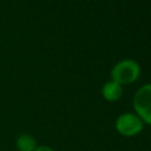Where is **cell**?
Listing matches in <instances>:
<instances>
[{
	"label": "cell",
	"mask_w": 151,
	"mask_h": 151,
	"mask_svg": "<svg viewBox=\"0 0 151 151\" xmlns=\"http://www.w3.org/2000/svg\"><path fill=\"white\" fill-rule=\"evenodd\" d=\"M140 74V67L137 61L132 59H123L118 61L111 70V80L119 85H127L134 83Z\"/></svg>",
	"instance_id": "cell-1"
},
{
	"label": "cell",
	"mask_w": 151,
	"mask_h": 151,
	"mask_svg": "<svg viewBox=\"0 0 151 151\" xmlns=\"http://www.w3.org/2000/svg\"><path fill=\"white\" fill-rule=\"evenodd\" d=\"M133 109L144 124L151 125V83L140 86L133 96Z\"/></svg>",
	"instance_id": "cell-2"
},
{
	"label": "cell",
	"mask_w": 151,
	"mask_h": 151,
	"mask_svg": "<svg viewBox=\"0 0 151 151\" xmlns=\"http://www.w3.org/2000/svg\"><path fill=\"white\" fill-rule=\"evenodd\" d=\"M114 127L117 132L123 137H134L142 132L144 129V123L136 113L125 112L118 116L114 123Z\"/></svg>",
	"instance_id": "cell-3"
},
{
	"label": "cell",
	"mask_w": 151,
	"mask_h": 151,
	"mask_svg": "<svg viewBox=\"0 0 151 151\" xmlns=\"http://www.w3.org/2000/svg\"><path fill=\"white\" fill-rule=\"evenodd\" d=\"M101 96L107 101H117L123 96V86L113 80H109L101 87Z\"/></svg>",
	"instance_id": "cell-4"
},
{
	"label": "cell",
	"mask_w": 151,
	"mask_h": 151,
	"mask_svg": "<svg viewBox=\"0 0 151 151\" xmlns=\"http://www.w3.org/2000/svg\"><path fill=\"white\" fill-rule=\"evenodd\" d=\"M37 146V139L29 133H20L15 139V147L18 151H34Z\"/></svg>",
	"instance_id": "cell-5"
},
{
	"label": "cell",
	"mask_w": 151,
	"mask_h": 151,
	"mask_svg": "<svg viewBox=\"0 0 151 151\" xmlns=\"http://www.w3.org/2000/svg\"><path fill=\"white\" fill-rule=\"evenodd\" d=\"M34 151H54V149H52L48 145H38Z\"/></svg>",
	"instance_id": "cell-6"
}]
</instances>
